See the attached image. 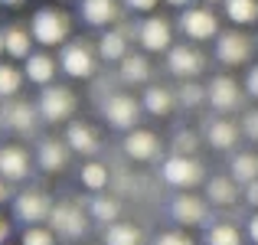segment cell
Returning a JSON list of instances; mask_svg holds the SVG:
<instances>
[{
	"label": "cell",
	"instance_id": "cell-45",
	"mask_svg": "<svg viewBox=\"0 0 258 245\" xmlns=\"http://www.w3.org/2000/svg\"><path fill=\"white\" fill-rule=\"evenodd\" d=\"M4 7H20V4H26V0H0Z\"/></svg>",
	"mask_w": 258,
	"mask_h": 245
},
{
	"label": "cell",
	"instance_id": "cell-18",
	"mask_svg": "<svg viewBox=\"0 0 258 245\" xmlns=\"http://www.w3.org/2000/svg\"><path fill=\"white\" fill-rule=\"evenodd\" d=\"M79 10H82V20L88 26H114L121 20L118 0H82Z\"/></svg>",
	"mask_w": 258,
	"mask_h": 245
},
{
	"label": "cell",
	"instance_id": "cell-37",
	"mask_svg": "<svg viewBox=\"0 0 258 245\" xmlns=\"http://www.w3.org/2000/svg\"><path fill=\"white\" fill-rule=\"evenodd\" d=\"M154 245H196V242L189 239L186 232H164V235H157Z\"/></svg>",
	"mask_w": 258,
	"mask_h": 245
},
{
	"label": "cell",
	"instance_id": "cell-14",
	"mask_svg": "<svg viewBox=\"0 0 258 245\" xmlns=\"http://www.w3.org/2000/svg\"><path fill=\"white\" fill-rule=\"evenodd\" d=\"M0 176L7 183H20L30 176V154L20 144H4L0 147Z\"/></svg>",
	"mask_w": 258,
	"mask_h": 245
},
{
	"label": "cell",
	"instance_id": "cell-24",
	"mask_svg": "<svg viewBox=\"0 0 258 245\" xmlns=\"http://www.w3.org/2000/svg\"><path fill=\"white\" fill-rule=\"evenodd\" d=\"M101 242L105 245H144V232H141L138 226H131V222H124V219H114V222L105 226Z\"/></svg>",
	"mask_w": 258,
	"mask_h": 245
},
{
	"label": "cell",
	"instance_id": "cell-34",
	"mask_svg": "<svg viewBox=\"0 0 258 245\" xmlns=\"http://www.w3.org/2000/svg\"><path fill=\"white\" fill-rule=\"evenodd\" d=\"M20 245H56V232H52V229H46L43 222H39V226H26Z\"/></svg>",
	"mask_w": 258,
	"mask_h": 245
},
{
	"label": "cell",
	"instance_id": "cell-13",
	"mask_svg": "<svg viewBox=\"0 0 258 245\" xmlns=\"http://www.w3.org/2000/svg\"><path fill=\"white\" fill-rule=\"evenodd\" d=\"M206 101L216 108V111H232L239 108L242 101V92H239V82L229 79V76H216L206 88Z\"/></svg>",
	"mask_w": 258,
	"mask_h": 245
},
{
	"label": "cell",
	"instance_id": "cell-21",
	"mask_svg": "<svg viewBox=\"0 0 258 245\" xmlns=\"http://www.w3.org/2000/svg\"><path fill=\"white\" fill-rule=\"evenodd\" d=\"M124 52H127V33L121 30V26H114V30L105 26V33H101V39H98V56L105 59V63H121Z\"/></svg>",
	"mask_w": 258,
	"mask_h": 245
},
{
	"label": "cell",
	"instance_id": "cell-11",
	"mask_svg": "<svg viewBox=\"0 0 258 245\" xmlns=\"http://www.w3.org/2000/svg\"><path fill=\"white\" fill-rule=\"evenodd\" d=\"M167 69L176 79H196L206 69V56H203L196 46H170L167 49Z\"/></svg>",
	"mask_w": 258,
	"mask_h": 245
},
{
	"label": "cell",
	"instance_id": "cell-3",
	"mask_svg": "<svg viewBox=\"0 0 258 245\" xmlns=\"http://www.w3.org/2000/svg\"><path fill=\"white\" fill-rule=\"evenodd\" d=\"M141 111H144L141 101L134 98V95H124V92L108 95V98L101 101V114H105V121L111 128H118V131H131V128H138Z\"/></svg>",
	"mask_w": 258,
	"mask_h": 245
},
{
	"label": "cell",
	"instance_id": "cell-4",
	"mask_svg": "<svg viewBox=\"0 0 258 245\" xmlns=\"http://www.w3.org/2000/svg\"><path fill=\"white\" fill-rule=\"evenodd\" d=\"M160 176H164V183H170L176 190H193L203 180V163L193 154H173L170 160L160 163Z\"/></svg>",
	"mask_w": 258,
	"mask_h": 245
},
{
	"label": "cell",
	"instance_id": "cell-28",
	"mask_svg": "<svg viewBox=\"0 0 258 245\" xmlns=\"http://www.w3.org/2000/svg\"><path fill=\"white\" fill-rule=\"evenodd\" d=\"M118 216H121L118 200H111V196H105V193H95V196H92V203H88V219L108 226V222H114Z\"/></svg>",
	"mask_w": 258,
	"mask_h": 245
},
{
	"label": "cell",
	"instance_id": "cell-12",
	"mask_svg": "<svg viewBox=\"0 0 258 245\" xmlns=\"http://www.w3.org/2000/svg\"><path fill=\"white\" fill-rule=\"evenodd\" d=\"M36 108H30L26 101H17V98H4L0 105V128L13 134H30L36 128Z\"/></svg>",
	"mask_w": 258,
	"mask_h": 245
},
{
	"label": "cell",
	"instance_id": "cell-5",
	"mask_svg": "<svg viewBox=\"0 0 258 245\" xmlns=\"http://www.w3.org/2000/svg\"><path fill=\"white\" fill-rule=\"evenodd\" d=\"M180 33L193 43H206V39H216L219 33V17H216L209 7H186L180 13Z\"/></svg>",
	"mask_w": 258,
	"mask_h": 245
},
{
	"label": "cell",
	"instance_id": "cell-36",
	"mask_svg": "<svg viewBox=\"0 0 258 245\" xmlns=\"http://www.w3.org/2000/svg\"><path fill=\"white\" fill-rule=\"evenodd\" d=\"M196 147H200V138H196L193 131H176L173 154H196Z\"/></svg>",
	"mask_w": 258,
	"mask_h": 245
},
{
	"label": "cell",
	"instance_id": "cell-38",
	"mask_svg": "<svg viewBox=\"0 0 258 245\" xmlns=\"http://www.w3.org/2000/svg\"><path fill=\"white\" fill-rule=\"evenodd\" d=\"M121 4H124V10H131V13H151L160 0H121Z\"/></svg>",
	"mask_w": 258,
	"mask_h": 245
},
{
	"label": "cell",
	"instance_id": "cell-19",
	"mask_svg": "<svg viewBox=\"0 0 258 245\" xmlns=\"http://www.w3.org/2000/svg\"><path fill=\"white\" fill-rule=\"evenodd\" d=\"M23 63H26L23 66V79H30L33 85H49V82L56 79V66L59 63L49 56V52H43V49H39V52H30Z\"/></svg>",
	"mask_w": 258,
	"mask_h": 245
},
{
	"label": "cell",
	"instance_id": "cell-46",
	"mask_svg": "<svg viewBox=\"0 0 258 245\" xmlns=\"http://www.w3.org/2000/svg\"><path fill=\"white\" fill-rule=\"evenodd\" d=\"M170 7H189V0H167Z\"/></svg>",
	"mask_w": 258,
	"mask_h": 245
},
{
	"label": "cell",
	"instance_id": "cell-15",
	"mask_svg": "<svg viewBox=\"0 0 258 245\" xmlns=\"http://www.w3.org/2000/svg\"><path fill=\"white\" fill-rule=\"evenodd\" d=\"M170 216L180 226H203L206 222V203L200 200V196H193V193H180L176 200L170 203Z\"/></svg>",
	"mask_w": 258,
	"mask_h": 245
},
{
	"label": "cell",
	"instance_id": "cell-1",
	"mask_svg": "<svg viewBox=\"0 0 258 245\" xmlns=\"http://www.w3.org/2000/svg\"><path fill=\"white\" fill-rule=\"evenodd\" d=\"M72 33V20L66 10H56V7H39L30 20V36L36 39L39 46H62Z\"/></svg>",
	"mask_w": 258,
	"mask_h": 245
},
{
	"label": "cell",
	"instance_id": "cell-47",
	"mask_svg": "<svg viewBox=\"0 0 258 245\" xmlns=\"http://www.w3.org/2000/svg\"><path fill=\"white\" fill-rule=\"evenodd\" d=\"M0 56H4V30H0Z\"/></svg>",
	"mask_w": 258,
	"mask_h": 245
},
{
	"label": "cell",
	"instance_id": "cell-35",
	"mask_svg": "<svg viewBox=\"0 0 258 245\" xmlns=\"http://www.w3.org/2000/svg\"><path fill=\"white\" fill-rule=\"evenodd\" d=\"M203 98H206V88H200V85H196V82L183 79L180 92H176V101H180V105H186V108H196V105H200Z\"/></svg>",
	"mask_w": 258,
	"mask_h": 245
},
{
	"label": "cell",
	"instance_id": "cell-30",
	"mask_svg": "<svg viewBox=\"0 0 258 245\" xmlns=\"http://www.w3.org/2000/svg\"><path fill=\"white\" fill-rule=\"evenodd\" d=\"M23 88V72L13 63H0V101L4 98H17Z\"/></svg>",
	"mask_w": 258,
	"mask_h": 245
},
{
	"label": "cell",
	"instance_id": "cell-27",
	"mask_svg": "<svg viewBox=\"0 0 258 245\" xmlns=\"http://www.w3.org/2000/svg\"><path fill=\"white\" fill-rule=\"evenodd\" d=\"M206 200L216 203V206H232L239 200V187H235L232 176H213L206 183Z\"/></svg>",
	"mask_w": 258,
	"mask_h": 245
},
{
	"label": "cell",
	"instance_id": "cell-25",
	"mask_svg": "<svg viewBox=\"0 0 258 245\" xmlns=\"http://www.w3.org/2000/svg\"><path fill=\"white\" fill-rule=\"evenodd\" d=\"M206 141L216 151H229V147H235V141H239V128L226 118H216V121L206 125Z\"/></svg>",
	"mask_w": 258,
	"mask_h": 245
},
{
	"label": "cell",
	"instance_id": "cell-8",
	"mask_svg": "<svg viewBox=\"0 0 258 245\" xmlns=\"http://www.w3.org/2000/svg\"><path fill=\"white\" fill-rule=\"evenodd\" d=\"M49 229L62 239H82L88 232V219L82 216V209L72 206V203H59V206L49 209Z\"/></svg>",
	"mask_w": 258,
	"mask_h": 245
},
{
	"label": "cell",
	"instance_id": "cell-40",
	"mask_svg": "<svg viewBox=\"0 0 258 245\" xmlns=\"http://www.w3.org/2000/svg\"><path fill=\"white\" fill-rule=\"evenodd\" d=\"M245 88H248V95H252V98H258V66H252V69H248Z\"/></svg>",
	"mask_w": 258,
	"mask_h": 245
},
{
	"label": "cell",
	"instance_id": "cell-23",
	"mask_svg": "<svg viewBox=\"0 0 258 245\" xmlns=\"http://www.w3.org/2000/svg\"><path fill=\"white\" fill-rule=\"evenodd\" d=\"M118 72H121V82H127V85H144L151 79V63L141 52H124V59L118 63Z\"/></svg>",
	"mask_w": 258,
	"mask_h": 245
},
{
	"label": "cell",
	"instance_id": "cell-7",
	"mask_svg": "<svg viewBox=\"0 0 258 245\" xmlns=\"http://www.w3.org/2000/svg\"><path fill=\"white\" fill-rule=\"evenodd\" d=\"M216 59L222 66H245L252 59V39L242 30L216 33Z\"/></svg>",
	"mask_w": 258,
	"mask_h": 245
},
{
	"label": "cell",
	"instance_id": "cell-16",
	"mask_svg": "<svg viewBox=\"0 0 258 245\" xmlns=\"http://www.w3.org/2000/svg\"><path fill=\"white\" fill-rule=\"evenodd\" d=\"M36 163L46 173H62L69 167V144H62L56 138H43L36 147Z\"/></svg>",
	"mask_w": 258,
	"mask_h": 245
},
{
	"label": "cell",
	"instance_id": "cell-43",
	"mask_svg": "<svg viewBox=\"0 0 258 245\" xmlns=\"http://www.w3.org/2000/svg\"><path fill=\"white\" fill-rule=\"evenodd\" d=\"M7 239H10V222L0 216V245H7Z\"/></svg>",
	"mask_w": 258,
	"mask_h": 245
},
{
	"label": "cell",
	"instance_id": "cell-2",
	"mask_svg": "<svg viewBox=\"0 0 258 245\" xmlns=\"http://www.w3.org/2000/svg\"><path fill=\"white\" fill-rule=\"evenodd\" d=\"M76 108H79L76 92H72V88H66V85H56V82L43 85L39 101H36V111L43 114L46 121H52V125H59V121H69L72 114H76Z\"/></svg>",
	"mask_w": 258,
	"mask_h": 245
},
{
	"label": "cell",
	"instance_id": "cell-29",
	"mask_svg": "<svg viewBox=\"0 0 258 245\" xmlns=\"http://www.w3.org/2000/svg\"><path fill=\"white\" fill-rule=\"evenodd\" d=\"M226 4V17L235 26H248L258 20V0H222Z\"/></svg>",
	"mask_w": 258,
	"mask_h": 245
},
{
	"label": "cell",
	"instance_id": "cell-39",
	"mask_svg": "<svg viewBox=\"0 0 258 245\" xmlns=\"http://www.w3.org/2000/svg\"><path fill=\"white\" fill-rule=\"evenodd\" d=\"M242 131H245L252 141H258V111H248L245 118H242Z\"/></svg>",
	"mask_w": 258,
	"mask_h": 245
},
{
	"label": "cell",
	"instance_id": "cell-22",
	"mask_svg": "<svg viewBox=\"0 0 258 245\" xmlns=\"http://www.w3.org/2000/svg\"><path fill=\"white\" fill-rule=\"evenodd\" d=\"M173 92L164 85H151L144 88V98H141V108H144L147 114H154V118H167V114L173 111Z\"/></svg>",
	"mask_w": 258,
	"mask_h": 245
},
{
	"label": "cell",
	"instance_id": "cell-48",
	"mask_svg": "<svg viewBox=\"0 0 258 245\" xmlns=\"http://www.w3.org/2000/svg\"><path fill=\"white\" fill-rule=\"evenodd\" d=\"M206 4H219V0H206Z\"/></svg>",
	"mask_w": 258,
	"mask_h": 245
},
{
	"label": "cell",
	"instance_id": "cell-9",
	"mask_svg": "<svg viewBox=\"0 0 258 245\" xmlns=\"http://www.w3.org/2000/svg\"><path fill=\"white\" fill-rule=\"evenodd\" d=\"M49 209H52V200L43 193V190H26L13 200V216L26 226H39V222L49 219Z\"/></svg>",
	"mask_w": 258,
	"mask_h": 245
},
{
	"label": "cell",
	"instance_id": "cell-6",
	"mask_svg": "<svg viewBox=\"0 0 258 245\" xmlns=\"http://www.w3.org/2000/svg\"><path fill=\"white\" fill-rule=\"evenodd\" d=\"M95 52L92 46L82 43V39H76V43H69L66 39L62 43V52H59V69L66 72L69 79H92L95 76Z\"/></svg>",
	"mask_w": 258,
	"mask_h": 245
},
{
	"label": "cell",
	"instance_id": "cell-32",
	"mask_svg": "<svg viewBox=\"0 0 258 245\" xmlns=\"http://www.w3.org/2000/svg\"><path fill=\"white\" fill-rule=\"evenodd\" d=\"M232 180L235 183L258 180V157L255 154H235L232 157Z\"/></svg>",
	"mask_w": 258,
	"mask_h": 245
},
{
	"label": "cell",
	"instance_id": "cell-33",
	"mask_svg": "<svg viewBox=\"0 0 258 245\" xmlns=\"http://www.w3.org/2000/svg\"><path fill=\"white\" fill-rule=\"evenodd\" d=\"M206 245H242V232L229 222H216L206 229Z\"/></svg>",
	"mask_w": 258,
	"mask_h": 245
},
{
	"label": "cell",
	"instance_id": "cell-31",
	"mask_svg": "<svg viewBox=\"0 0 258 245\" xmlns=\"http://www.w3.org/2000/svg\"><path fill=\"white\" fill-rule=\"evenodd\" d=\"M108 167L105 163H98V160H88L85 167H82V187L85 190H92V193H101V190H108Z\"/></svg>",
	"mask_w": 258,
	"mask_h": 245
},
{
	"label": "cell",
	"instance_id": "cell-44",
	"mask_svg": "<svg viewBox=\"0 0 258 245\" xmlns=\"http://www.w3.org/2000/svg\"><path fill=\"white\" fill-rule=\"evenodd\" d=\"M7 200H10V187H7V180L0 176V206H4Z\"/></svg>",
	"mask_w": 258,
	"mask_h": 245
},
{
	"label": "cell",
	"instance_id": "cell-41",
	"mask_svg": "<svg viewBox=\"0 0 258 245\" xmlns=\"http://www.w3.org/2000/svg\"><path fill=\"white\" fill-rule=\"evenodd\" d=\"M245 200L252 203V206H258V180H248L245 183Z\"/></svg>",
	"mask_w": 258,
	"mask_h": 245
},
{
	"label": "cell",
	"instance_id": "cell-17",
	"mask_svg": "<svg viewBox=\"0 0 258 245\" xmlns=\"http://www.w3.org/2000/svg\"><path fill=\"white\" fill-rule=\"evenodd\" d=\"M157 151H160V141H157V134L154 131H141V128H131L127 131V138H124V154L131 160H154L157 157Z\"/></svg>",
	"mask_w": 258,
	"mask_h": 245
},
{
	"label": "cell",
	"instance_id": "cell-10",
	"mask_svg": "<svg viewBox=\"0 0 258 245\" xmlns=\"http://www.w3.org/2000/svg\"><path fill=\"white\" fill-rule=\"evenodd\" d=\"M138 43L144 46L147 52H167L170 49V43H173V26H170V20H164V17H147L144 23H138Z\"/></svg>",
	"mask_w": 258,
	"mask_h": 245
},
{
	"label": "cell",
	"instance_id": "cell-20",
	"mask_svg": "<svg viewBox=\"0 0 258 245\" xmlns=\"http://www.w3.org/2000/svg\"><path fill=\"white\" fill-rule=\"evenodd\" d=\"M66 141H69V151L85 154V157L98 151V134H95L85 121H69V128H66Z\"/></svg>",
	"mask_w": 258,
	"mask_h": 245
},
{
	"label": "cell",
	"instance_id": "cell-26",
	"mask_svg": "<svg viewBox=\"0 0 258 245\" xmlns=\"http://www.w3.org/2000/svg\"><path fill=\"white\" fill-rule=\"evenodd\" d=\"M4 52L10 59H26L33 52V36L23 26H7L4 30Z\"/></svg>",
	"mask_w": 258,
	"mask_h": 245
},
{
	"label": "cell",
	"instance_id": "cell-42",
	"mask_svg": "<svg viewBox=\"0 0 258 245\" xmlns=\"http://www.w3.org/2000/svg\"><path fill=\"white\" fill-rule=\"evenodd\" d=\"M248 239H252V245H258V216L248 219Z\"/></svg>",
	"mask_w": 258,
	"mask_h": 245
}]
</instances>
